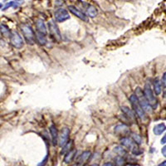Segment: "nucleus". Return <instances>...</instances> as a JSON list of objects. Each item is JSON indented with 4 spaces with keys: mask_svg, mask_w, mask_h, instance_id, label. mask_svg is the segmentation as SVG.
<instances>
[{
    "mask_svg": "<svg viewBox=\"0 0 166 166\" xmlns=\"http://www.w3.org/2000/svg\"><path fill=\"white\" fill-rule=\"evenodd\" d=\"M144 95L145 96L146 100L149 102V104L150 105V106L152 107V109H155L157 107V99L154 96V91L152 90L150 86V84L149 82H146L145 85V87H144L143 90Z\"/></svg>",
    "mask_w": 166,
    "mask_h": 166,
    "instance_id": "obj_2",
    "label": "nucleus"
},
{
    "mask_svg": "<svg viewBox=\"0 0 166 166\" xmlns=\"http://www.w3.org/2000/svg\"><path fill=\"white\" fill-rule=\"evenodd\" d=\"M161 144L162 145H164V144H166V133L164 134V136L162 137V139H161Z\"/></svg>",
    "mask_w": 166,
    "mask_h": 166,
    "instance_id": "obj_29",
    "label": "nucleus"
},
{
    "mask_svg": "<svg viewBox=\"0 0 166 166\" xmlns=\"http://www.w3.org/2000/svg\"><path fill=\"white\" fill-rule=\"evenodd\" d=\"M121 111H122V112L126 115V117H127L130 121H136V114H135V112H134L132 110H131V109L129 108V107H127V106H122V107H121Z\"/></svg>",
    "mask_w": 166,
    "mask_h": 166,
    "instance_id": "obj_12",
    "label": "nucleus"
},
{
    "mask_svg": "<svg viewBox=\"0 0 166 166\" xmlns=\"http://www.w3.org/2000/svg\"><path fill=\"white\" fill-rule=\"evenodd\" d=\"M82 166H86V165H85V164H84V165H82Z\"/></svg>",
    "mask_w": 166,
    "mask_h": 166,
    "instance_id": "obj_35",
    "label": "nucleus"
},
{
    "mask_svg": "<svg viewBox=\"0 0 166 166\" xmlns=\"http://www.w3.org/2000/svg\"><path fill=\"white\" fill-rule=\"evenodd\" d=\"M161 85L163 86V87L166 88V71L163 74L162 76V81H161Z\"/></svg>",
    "mask_w": 166,
    "mask_h": 166,
    "instance_id": "obj_26",
    "label": "nucleus"
},
{
    "mask_svg": "<svg viewBox=\"0 0 166 166\" xmlns=\"http://www.w3.org/2000/svg\"><path fill=\"white\" fill-rule=\"evenodd\" d=\"M121 144L124 147L129 149V150H133L136 146V144L133 141V140L129 137H122L121 139Z\"/></svg>",
    "mask_w": 166,
    "mask_h": 166,
    "instance_id": "obj_10",
    "label": "nucleus"
},
{
    "mask_svg": "<svg viewBox=\"0 0 166 166\" xmlns=\"http://www.w3.org/2000/svg\"><path fill=\"white\" fill-rule=\"evenodd\" d=\"M86 13L89 17L91 18H95L97 15V9H96L94 6L90 5L88 6V8H86Z\"/></svg>",
    "mask_w": 166,
    "mask_h": 166,
    "instance_id": "obj_20",
    "label": "nucleus"
},
{
    "mask_svg": "<svg viewBox=\"0 0 166 166\" xmlns=\"http://www.w3.org/2000/svg\"><path fill=\"white\" fill-rule=\"evenodd\" d=\"M154 91L157 96L159 95L161 93V91H162V85H161V82L158 78H156L154 81Z\"/></svg>",
    "mask_w": 166,
    "mask_h": 166,
    "instance_id": "obj_18",
    "label": "nucleus"
},
{
    "mask_svg": "<svg viewBox=\"0 0 166 166\" xmlns=\"http://www.w3.org/2000/svg\"><path fill=\"white\" fill-rule=\"evenodd\" d=\"M69 136H70V130L67 127L62 129L60 134H59V145L63 147L67 143L69 140Z\"/></svg>",
    "mask_w": 166,
    "mask_h": 166,
    "instance_id": "obj_8",
    "label": "nucleus"
},
{
    "mask_svg": "<svg viewBox=\"0 0 166 166\" xmlns=\"http://www.w3.org/2000/svg\"><path fill=\"white\" fill-rule=\"evenodd\" d=\"M130 102H131L134 112H135L136 115H137L139 118L142 120V121L146 120L147 116H146L145 111H144L143 108L141 107V104L139 102L138 99H137L136 95H131V96H130Z\"/></svg>",
    "mask_w": 166,
    "mask_h": 166,
    "instance_id": "obj_1",
    "label": "nucleus"
},
{
    "mask_svg": "<svg viewBox=\"0 0 166 166\" xmlns=\"http://www.w3.org/2000/svg\"><path fill=\"white\" fill-rule=\"evenodd\" d=\"M166 131V125L164 123H160L156 125L153 129L154 134L156 136H160Z\"/></svg>",
    "mask_w": 166,
    "mask_h": 166,
    "instance_id": "obj_15",
    "label": "nucleus"
},
{
    "mask_svg": "<svg viewBox=\"0 0 166 166\" xmlns=\"http://www.w3.org/2000/svg\"><path fill=\"white\" fill-rule=\"evenodd\" d=\"M138 99L139 102L141 104V107L143 108V110L145 111V113H151L152 112V107L150 106V105L149 104V102L146 100L145 96L144 95L143 91L141 90V88L140 87H137L136 89V94H135Z\"/></svg>",
    "mask_w": 166,
    "mask_h": 166,
    "instance_id": "obj_3",
    "label": "nucleus"
},
{
    "mask_svg": "<svg viewBox=\"0 0 166 166\" xmlns=\"http://www.w3.org/2000/svg\"><path fill=\"white\" fill-rule=\"evenodd\" d=\"M159 166H166V160L163 161L162 163L159 164Z\"/></svg>",
    "mask_w": 166,
    "mask_h": 166,
    "instance_id": "obj_32",
    "label": "nucleus"
},
{
    "mask_svg": "<svg viewBox=\"0 0 166 166\" xmlns=\"http://www.w3.org/2000/svg\"><path fill=\"white\" fill-rule=\"evenodd\" d=\"M10 38V43L15 48H18V49H20L23 47V40L22 37L20 36V34L16 32V31H13L11 33V35L9 37Z\"/></svg>",
    "mask_w": 166,
    "mask_h": 166,
    "instance_id": "obj_5",
    "label": "nucleus"
},
{
    "mask_svg": "<svg viewBox=\"0 0 166 166\" xmlns=\"http://www.w3.org/2000/svg\"><path fill=\"white\" fill-rule=\"evenodd\" d=\"M70 18V15L66 9L59 8L55 12V19L58 23H62Z\"/></svg>",
    "mask_w": 166,
    "mask_h": 166,
    "instance_id": "obj_7",
    "label": "nucleus"
},
{
    "mask_svg": "<svg viewBox=\"0 0 166 166\" xmlns=\"http://www.w3.org/2000/svg\"><path fill=\"white\" fill-rule=\"evenodd\" d=\"M161 152H162V154H163V155L166 158V145L164 146L163 149H162V151H161Z\"/></svg>",
    "mask_w": 166,
    "mask_h": 166,
    "instance_id": "obj_30",
    "label": "nucleus"
},
{
    "mask_svg": "<svg viewBox=\"0 0 166 166\" xmlns=\"http://www.w3.org/2000/svg\"><path fill=\"white\" fill-rule=\"evenodd\" d=\"M91 166H99V165H98V164H92Z\"/></svg>",
    "mask_w": 166,
    "mask_h": 166,
    "instance_id": "obj_33",
    "label": "nucleus"
},
{
    "mask_svg": "<svg viewBox=\"0 0 166 166\" xmlns=\"http://www.w3.org/2000/svg\"><path fill=\"white\" fill-rule=\"evenodd\" d=\"M21 31L23 33V35L25 38L26 42L28 44L33 45V44L35 43L36 35L34 32H33V28H31L30 26L26 25V24H22L21 25Z\"/></svg>",
    "mask_w": 166,
    "mask_h": 166,
    "instance_id": "obj_4",
    "label": "nucleus"
},
{
    "mask_svg": "<svg viewBox=\"0 0 166 166\" xmlns=\"http://www.w3.org/2000/svg\"><path fill=\"white\" fill-rule=\"evenodd\" d=\"M36 40L38 41L41 45H44V44L47 43V38H46V35L42 34V33H37V34H36Z\"/></svg>",
    "mask_w": 166,
    "mask_h": 166,
    "instance_id": "obj_22",
    "label": "nucleus"
},
{
    "mask_svg": "<svg viewBox=\"0 0 166 166\" xmlns=\"http://www.w3.org/2000/svg\"><path fill=\"white\" fill-rule=\"evenodd\" d=\"M0 33H2V35H3L4 38H9L12 32L9 30V28L6 25L0 24Z\"/></svg>",
    "mask_w": 166,
    "mask_h": 166,
    "instance_id": "obj_19",
    "label": "nucleus"
},
{
    "mask_svg": "<svg viewBox=\"0 0 166 166\" xmlns=\"http://www.w3.org/2000/svg\"><path fill=\"white\" fill-rule=\"evenodd\" d=\"M125 163H126V161L123 159V157L119 156L116 159V166H124Z\"/></svg>",
    "mask_w": 166,
    "mask_h": 166,
    "instance_id": "obj_25",
    "label": "nucleus"
},
{
    "mask_svg": "<svg viewBox=\"0 0 166 166\" xmlns=\"http://www.w3.org/2000/svg\"><path fill=\"white\" fill-rule=\"evenodd\" d=\"M131 139L133 140V141L137 145H141V142H142V139L139 135L137 134H132L131 135Z\"/></svg>",
    "mask_w": 166,
    "mask_h": 166,
    "instance_id": "obj_24",
    "label": "nucleus"
},
{
    "mask_svg": "<svg viewBox=\"0 0 166 166\" xmlns=\"http://www.w3.org/2000/svg\"><path fill=\"white\" fill-rule=\"evenodd\" d=\"M36 28H37L38 33L44 34V35H46L47 33H48L47 27H46L45 23H44L43 20H42V19H38V20L37 21V23H36Z\"/></svg>",
    "mask_w": 166,
    "mask_h": 166,
    "instance_id": "obj_14",
    "label": "nucleus"
},
{
    "mask_svg": "<svg viewBox=\"0 0 166 166\" xmlns=\"http://www.w3.org/2000/svg\"><path fill=\"white\" fill-rule=\"evenodd\" d=\"M48 154H47V155L45 156L44 159H43L42 162H40V164H38V166H44L46 164H47V162H48Z\"/></svg>",
    "mask_w": 166,
    "mask_h": 166,
    "instance_id": "obj_27",
    "label": "nucleus"
},
{
    "mask_svg": "<svg viewBox=\"0 0 166 166\" xmlns=\"http://www.w3.org/2000/svg\"><path fill=\"white\" fill-rule=\"evenodd\" d=\"M48 28H49V30H50L51 35L53 36V38L57 42H60L62 40V35H61L59 28H58V25L55 23V22L53 20L50 21L48 23Z\"/></svg>",
    "mask_w": 166,
    "mask_h": 166,
    "instance_id": "obj_6",
    "label": "nucleus"
},
{
    "mask_svg": "<svg viewBox=\"0 0 166 166\" xmlns=\"http://www.w3.org/2000/svg\"><path fill=\"white\" fill-rule=\"evenodd\" d=\"M76 154V150H71L69 152L66 154L65 157H64V162L67 164L71 163L75 159Z\"/></svg>",
    "mask_w": 166,
    "mask_h": 166,
    "instance_id": "obj_17",
    "label": "nucleus"
},
{
    "mask_svg": "<svg viewBox=\"0 0 166 166\" xmlns=\"http://www.w3.org/2000/svg\"><path fill=\"white\" fill-rule=\"evenodd\" d=\"M91 152L90 151H84L80 156H79V159H78V163L81 164H84L89 160V159L91 157Z\"/></svg>",
    "mask_w": 166,
    "mask_h": 166,
    "instance_id": "obj_16",
    "label": "nucleus"
},
{
    "mask_svg": "<svg viewBox=\"0 0 166 166\" xmlns=\"http://www.w3.org/2000/svg\"><path fill=\"white\" fill-rule=\"evenodd\" d=\"M102 166H115V165H114L112 163H111V162H107V163L104 164Z\"/></svg>",
    "mask_w": 166,
    "mask_h": 166,
    "instance_id": "obj_31",
    "label": "nucleus"
},
{
    "mask_svg": "<svg viewBox=\"0 0 166 166\" xmlns=\"http://www.w3.org/2000/svg\"><path fill=\"white\" fill-rule=\"evenodd\" d=\"M114 151L116 152V154H118L119 156H121V157H124V156L126 155V154H127V151L125 148H124L123 146H116L114 149Z\"/></svg>",
    "mask_w": 166,
    "mask_h": 166,
    "instance_id": "obj_21",
    "label": "nucleus"
},
{
    "mask_svg": "<svg viewBox=\"0 0 166 166\" xmlns=\"http://www.w3.org/2000/svg\"><path fill=\"white\" fill-rule=\"evenodd\" d=\"M14 3H15V2H9V3H6L5 7L3 8V10H6L7 8H10V7H13V6L14 5Z\"/></svg>",
    "mask_w": 166,
    "mask_h": 166,
    "instance_id": "obj_28",
    "label": "nucleus"
},
{
    "mask_svg": "<svg viewBox=\"0 0 166 166\" xmlns=\"http://www.w3.org/2000/svg\"><path fill=\"white\" fill-rule=\"evenodd\" d=\"M68 9H69L71 13H72L73 15L76 16L78 18H80V19H81L83 21H87V17H86V14L81 10H79L77 8H76L75 6H69Z\"/></svg>",
    "mask_w": 166,
    "mask_h": 166,
    "instance_id": "obj_9",
    "label": "nucleus"
},
{
    "mask_svg": "<svg viewBox=\"0 0 166 166\" xmlns=\"http://www.w3.org/2000/svg\"><path fill=\"white\" fill-rule=\"evenodd\" d=\"M49 131H50L51 136H52V141H53V145L54 146L57 145L58 144V137H59V135H58V129L54 125H52L49 128Z\"/></svg>",
    "mask_w": 166,
    "mask_h": 166,
    "instance_id": "obj_13",
    "label": "nucleus"
},
{
    "mask_svg": "<svg viewBox=\"0 0 166 166\" xmlns=\"http://www.w3.org/2000/svg\"><path fill=\"white\" fill-rule=\"evenodd\" d=\"M1 7H2V4H1V3H0V8H1Z\"/></svg>",
    "mask_w": 166,
    "mask_h": 166,
    "instance_id": "obj_34",
    "label": "nucleus"
},
{
    "mask_svg": "<svg viewBox=\"0 0 166 166\" xmlns=\"http://www.w3.org/2000/svg\"><path fill=\"white\" fill-rule=\"evenodd\" d=\"M72 145H73L72 141H70V142H67L65 145L63 146L61 154H67V152H69V151L71 150V146Z\"/></svg>",
    "mask_w": 166,
    "mask_h": 166,
    "instance_id": "obj_23",
    "label": "nucleus"
},
{
    "mask_svg": "<svg viewBox=\"0 0 166 166\" xmlns=\"http://www.w3.org/2000/svg\"><path fill=\"white\" fill-rule=\"evenodd\" d=\"M115 133L116 135H119V136L126 137V135H128L130 133V131H129L128 126H126V125H120L115 128Z\"/></svg>",
    "mask_w": 166,
    "mask_h": 166,
    "instance_id": "obj_11",
    "label": "nucleus"
}]
</instances>
